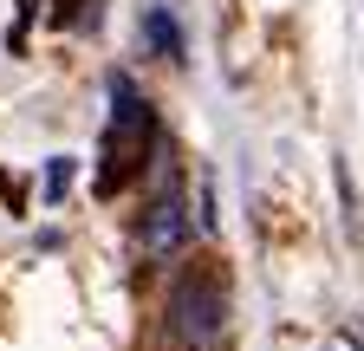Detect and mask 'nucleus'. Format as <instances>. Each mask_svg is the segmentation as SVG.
<instances>
[{
  "mask_svg": "<svg viewBox=\"0 0 364 351\" xmlns=\"http://www.w3.org/2000/svg\"><path fill=\"white\" fill-rule=\"evenodd\" d=\"M163 319H169V338L189 345V351H215L221 332H228V274L215 260H196L169 280V299H163Z\"/></svg>",
  "mask_w": 364,
  "mask_h": 351,
  "instance_id": "nucleus-1",
  "label": "nucleus"
},
{
  "mask_svg": "<svg viewBox=\"0 0 364 351\" xmlns=\"http://www.w3.org/2000/svg\"><path fill=\"white\" fill-rule=\"evenodd\" d=\"M111 104L117 111H111V130H105V176H98L105 195H117L156 144V111H150V98H136L130 78H111Z\"/></svg>",
  "mask_w": 364,
  "mask_h": 351,
  "instance_id": "nucleus-2",
  "label": "nucleus"
},
{
  "mask_svg": "<svg viewBox=\"0 0 364 351\" xmlns=\"http://www.w3.org/2000/svg\"><path fill=\"white\" fill-rule=\"evenodd\" d=\"M189 234H196L189 202H182V189H176V183H163V189L144 202V215H136V254H144L150 267H169V260H182Z\"/></svg>",
  "mask_w": 364,
  "mask_h": 351,
  "instance_id": "nucleus-3",
  "label": "nucleus"
},
{
  "mask_svg": "<svg viewBox=\"0 0 364 351\" xmlns=\"http://www.w3.org/2000/svg\"><path fill=\"white\" fill-rule=\"evenodd\" d=\"M144 33H150V46H156V53H169V59H182V33H176V20H169L163 7H150V20H144Z\"/></svg>",
  "mask_w": 364,
  "mask_h": 351,
  "instance_id": "nucleus-4",
  "label": "nucleus"
},
{
  "mask_svg": "<svg viewBox=\"0 0 364 351\" xmlns=\"http://www.w3.org/2000/svg\"><path fill=\"white\" fill-rule=\"evenodd\" d=\"M72 189V156H53V163H46V202H59Z\"/></svg>",
  "mask_w": 364,
  "mask_h": 351,
  "instance_id": "nucleus-5",
  "label": "nucleus"
}]
</instances>
